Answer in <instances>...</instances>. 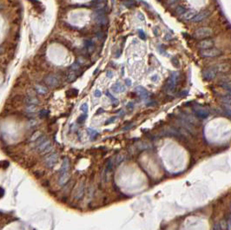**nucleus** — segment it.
Instances as JSON below:
<instances>
[{
	"instance_id": "16",
	"label": "nucleus",
	"mask_w": 231,
	"mask_h": 230,
	"mask_svg": "<svg viewBox=\"0 0 231 230\" xmlns=\"http://www.w3.org/2000/svg\"><path fill=\"white\" fill-rule=\"evenodd\" d=\"M75 78H76V72H74V71H72V72H71L69 76H68V80H69V82L74 81V80H75Z\"/></svg>"
},
{
	"instance_id": "6",
	"label": "nucleus",
	"mask_w": 231,
	"mask_h": 230,
	"mask_svg": "<svg viewBox=\"0 0 231 230\" xmlns=\"http://www.w3.org/2000/svg\"><path fill=\"white\" fill-rule=\"evenodd\" d=\"M57 161H58V155H56V154H53L51 155L50 156H49L47 159H46V166L48 167V168H51L56 164Z\"/></svg>"
},
{
	"instance_id": "24",
	"label": "nucleus",
	"mask_w": 231,
	"mask_h": 230,
	"mask_svg": "<svg viewBox=\"0 0 231 230\" xmlns=\"http://www.w3.org/2000/svg\"><path fill=\"white\" fill-rule=\"evenodd\" d=\"M115 118H116V117L110 118V119L108 120V121H106V122H105V124H106V125H107V124H109V123H111V122H113L114 121H115Z\"/></svg>"
},
{
	"instance_id": "13",
	"label": "nucleus",
	"mask_w": 231,
	"mask_h": 230,
	"mask_svg": "<svg viewBox=\"0 0 231 230\" xmlns=\"http://www.w3.org/2000/svg\"><path fill=\"white\" fill-rule=\"evenodd\" d=\"M86 117H87V115H86V114H84V115L80 116V117L77 118V123H83V122L85 121Z\"/></svg>"
},
{
	"instance_id": "15",
	"label": "nucleus",
	"mask_w": 231,
	"mask_h": 230,
	"mask_svg": "<svg viewBox=\"0 0 231 230\" xmlns=\"http://www.w3.org/2000/svg\"><path fill=\"white\" fill-rule=\"evenodd\" d=\"M48 115H49V111H48V110H46V109H43V110H41V111L39 112L40 117H42V118L46 117Z\"/></svg>"
},
{
	"instance_id": "4",
	"label": "nucleus",
	"mask_w": 231,
	"mask_h": 230,
	"mask_svg": "<svg viewBox=\"0 0 231 230\" xmlns=\"http://www.w3.org/2000/svg\"><path fill=\"white\" fill-rule=\"evenodd\" d=\"M135 91H137V95H138L142 99H147L149 97V92H148V90H146L144 87H143V86H138V87H137Z\"/></svg>"
},
{
	"instance_id": "17",
	"label": "nucleus",
	"mask_w": 231,
	"mask_h": 230,
	"mask_svg": "<svg viewBox=\"0 0 231 230\" xmlns=\"http://www.w3.org/2000/svg\"><path fill=\"white\" fill-rule=\"evenodd\" d=\"M158 52L162 56H167V53L165 52V50H164V48H162V46H158Z\"/></svg>"
},
{
	"instance_id": "27",
	"label": "nucleus",
	"mask_w": 231,
	"mask_h": 230,
	"mask_svg": "<svg viewBox=\"0 0 231 230\" xmlns=\"http://www.w3.org/2000/svg\"><path fill=\"white\" fill-rule=\"evenodd\" d=\"M103 109H102V108H100V109H98V110L97 111V114H101V113H103Z\"/></svg>"
},
{
	"instance_id": "7",
	"label": "nucleus",
	"mask_w": 231,
	"mask_h": 230,
	"mask_svg": "<svg viewBox=\"0 0 231 230\" xmlns=\"http://www.w3.org/2000/svg\"><path fill=\"white\" fill-rule=\"evenodd\" d=\"M25 103L29 105H37L38 103V99L36 98L35 96H26Z\"/></svg>"
},
{
	"instance_id": "21",
	"label": "nucleus",
	"mask_w": 231,
	"mask_h": 230,
	"mask_svg": "<svg viewBox=\"0 0 231 230\" xmlns=\"http://www.w3.org/2000/svg\"><path fill=\"white\" fill-rule=\"evenodd\" d=\"M78 68H79V64H78L77 63H74L71 67V69H72V70H77V69H78Z\"/></svg>"
},
{
	"instance_id": "18",
	"label": "nucleus",
	"mask_w": 231,
	"mask_h": 230,
	"mask_svg": "<svg viewBox=\"0 0 231 230\" xmlns=\"http://www.w3.org/2000/svg\"><path fill=\"white\" fill-rule=\"evenodd\" d=\"M137 18H138V19L141 20V21H144L145 20L144 15L142 13V12H138V14H137Z\"/></svg>"
},
{
	"instance_id": "2",
	"label": "nucleus",
	"mask_w": 231,
	"mask_h": 230,
	"mask_svg": "<svg viewBox=\"0 0 231 230\" xmlns=\"http://www.w3.org/2000/svg\"><path fill=\"white\" fill-rule=\"evenodd\" d=\"M96 22L98 24H105L106 23V17L103 9H98L96 12V17H95Z\"/></svg>"
},
{
	"instance_id": "3",
	"label": "nucleus",
	"mask_w": 231,
	"mask_h": 230,
	"mask_svg": "<svg viewBox=\"0 0 231 230\" xmlns=\"http://www.w3.org/2000/svg\"><path fill=\"white\" fill-rule=\"evenodd\" d=\"M45 83L49 85L50 87H57L59 84V80L58 79V77L54 75H50L45 77L44 79Z\"/></svg>"
},
{
	"instance_id": "26",
	"label": "nucleus",
	"mask_w": 231,
	"mask_h": 230,
	"mask_svg": "<svg viewBox=\"0 0 231 230\" xmlns=\"http://www.w3.org/2000/svg\"><path fill=\"white\" fill-rule=\"evenodd\" d=\"M133 107H134V104H133V103H129V104L127 105V109H133Z\"/></svg>"
},
{
	"instance_id": "1",
	"label": "nucleus",
	"mask_w": 231,
	"mask_h": 230,
	"mask_svg": "<svg viewBox=\"0 0 231 230\" xmlns=\"http://www.w3.org/2000/svg\"><path fill=\"white\" fill-rule=\"evenodd\" d=\"M68 171H69V161L67 158H65L63 162L61 169L59 171V183L60 184H64L65 181L68 179Z\"/></svg>"
},
{
	"instance_id": "10",
	"label": "nucleus",
	"mask_w": 231,
	"mask_h": 230,
	"mask_svg": "<svg viewBox=\"0 0 231 230\" xmlns=\"http://www.w3.org/2000/svg\"><path fill=\"white\" fill-rule=\"evenodd\" d=\"M105 95L108 96V98H109L110 100H111L113 103H115V104H116V103H118V100L115 97V96H113V95L111 94V92H110V91H106Z\"/></svg>"
},
{
	"instance_id": "8",
	"label": "nucleus",
	"mask_w": 231,
	"mask_h": 230,
	"mask_svg": "<svg viewBox=\"0 0 231 230\" xmlns=\"http://www.w3.org/2000/svg\"><path fill=\"white\" fill-rule=\"evenodd\" d=\"M35 90L40 95H45L48 92L47 88H45L43 85H39V84H37V85L35 86Z\"/></svg>"
},
{
	"instance_id": "19",
	"label": "nucleus",
	"mask_w": 231,
	"mask_h": 230,
	"mask_svg": "<svg viewBox=\"0 0 231 230\" xmlns=\"http://www.w3.org/2000/svg\"><path fill=\"white\" fill-rule=\"evenodd\" d=\"M124 83H125L126 86H128V87H130V86L132 85V81H131L130 78H125V79H124Z\"/></svg>"
},
{
	"instance_id": "5",
	"label": "nucleus",
	"mask_w": 231,
	"mask_h": 230,
	"mask_svg": "<svg viewBox=\"0 0 231 230\" xmlns=\"http://www.w3.org/2000/svg\"><path fill=\"white\" fill-rule=\"evenodd\" d=\"M111 90L115 93H122V92L125 91L126 88L124 84H122L121 83H116L111 86Z\"/></svg>"
},
{
	"instance_id": "22",
	"label": "nucleus",
	"mask_w": 231,
	"mask_h": 230,
	"mask_svg": "<svg viewBox=\"0 0 231 230\" xmlns=\"http://www.w3.org/2000/svg\"><path fill=\"white\" fill-rule=\"evenodd\" d=\"M94 96H96V97H100V96H102V93H101V91L99 90H96L94 91Z\"/></svg>"
},
{
	"instance_id": "12",
	"label": "nucleus",
	"mask_w": 231,
	"mask_h": 230,
	"mask_svg": "<svg viewBox=\"0 0 231 230\" xmlns=\"http://www.w3.org/2000/svg\"><path fill=\"white\" fill-rule=\"evenodd\" d=\"M137 32H138V37H140V38H141L142 40H146V34L143 30L139 29Z\"/></svg>"
},
{
	"instance_id": "14",
	"label": "nucleus",
	"mask_w": 231,
	"mask_h": 230,
	"mask_svg": "<svg viewBox=\"0 0 231 230\" xmlns=\"http://www.w3.org/2000/svg\"><path fill=\"white\" fill-rule=\"evenodd\" d=\"M80 109H81L84 114H86L87 112H88V109H89L88 104H87V103H83V104L81 105V107H80Z\"/></svg>"
},
{
	"instance_id": "23",
	"label": "nucleus",
	"mask_w": 231,
	"mask_h": 230,
	"mask_svg": "<svg viewBox=\"0 0 231 230\" xmlns=\"http://www.w3.org/2000/svg\"><path fill=\"white\" fill-rule=\"evenodd\" d=\"M151 81L153 82V83H156V82H157L158 81V79H159V77H158V75H154V76H152L151 77Z\"/></svg>"
},
{
	"instance_id": "20",
	"label": "nucleus",
	"mask_w": 231,
	"mask_h": 230,
	"mask_svg": "<svg viewBox=\"0 0 231 230\" xmlns=\"http://www.w3.org/2000/svg\"><path fill=\"white\" fill-rule=\"evenodd\" d=\"M152 31H153L154 35L156 36V37H158L159 36V30L157 27H153V28H152Z\"/></svg>"
},
{
	"instance_id": "25",
	"label": "nucleus",
	"mask_w": 231,
	"mask_h": 230,
	"mask_svg": "<svg viewBox=\"0 0 231 230\" xmlns=\"http://www.w3.org/2000/svg\"><path fill=\"white\" fill-rule=\"evenodd\" d=\"M106 75H107L108 78H111V77H113V72H112V71H107Z\"/></svg>"
},
{
	"instance_id": "11",
	"label": "nucleus",
	"mask_w": 231,
	"mask_h": 230,
	"mask_svg": "<svg viewBox=\"0 0 231 230\" xmlns=\"http://www.w3.org/2000/svg\"><path fill=\"white\" fill-rule=\"evenodd\" d=\"M84 46H85V48L87 50H90V48H93L94 44H93V42L91 40H85V41H84Z\"/></svg>"
},
{
	"instance_id": "9",
	"label": "nucleus",
	"mask_w": 231,
	"mask_h": 230,
	"mask_svg": "<svg viewBox=\"0 0 231 230\" xmlns=\"http://www.w3.org/2000/svg\"><path fill=\"white\" fill-rule=\"evenodd\" d=\"M123 4H124V5L127 8L135 7V5H137V3H135L134 0H124V1H123Z\"/></svg>"
}]
</instances>
